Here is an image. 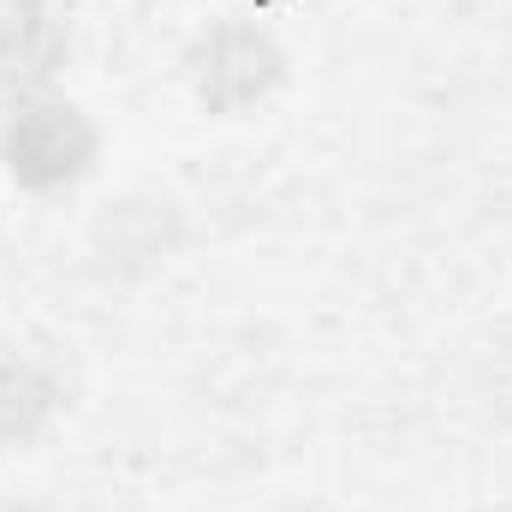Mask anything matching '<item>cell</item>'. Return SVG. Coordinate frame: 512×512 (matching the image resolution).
Returning <instances> with one entry per match:
<instances>
[{
	"mask_svg": "<svg viewBox=\"0 0 512 512\" xmlns=\"http://www.w3.org/2000/svg\"><path fill=\"white\" fill-rule=\"evenodd\" d=\"M12 167L36 185L78 173L84 167V126L72 120V108H30L12 126Z\"/></svg>",
	"mask_w": 512,
	"mask_h": 512,
	"instance_id": "1",
	"label": "cell"
}]
</instances>
